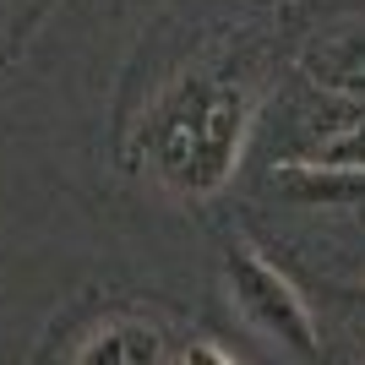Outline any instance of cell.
<instances>
[{"mask_svg": "<svg viewBox=\"0 0 365 365\" xmlns=\"http://www.w3.org/2000/svg\"><path fill=\"white\" fill-rule=\"evenodd\" d=\"M317 169H365V120L360 125H344L338 137H327L317 148V158H305Z\"/></svg>", "mask_w": 365, "mask_h": 365, "instance_id": "obj_5", "label": "cell"}, {"mask_svg": "<svg viewBox=\"0 0 365 365\" xmlns=\"http://www.w3.org/2000/svg\"><path fill=\"white\" fill-rule=\"evenodd\" d=\"M305 71L317 76V88L365 93V22H349V28L317 38L305 55Z\"/></svg>", "mask_w": 365, "mask_h": 365, "instance_id": "obj_4", "label": "cell"}, {"mask_svg": "<svg viewBox=\"0 0 365 365\" xmlns=\"http://www.w3.org/2000/svg\"><path fill=\"white\" fill-rule=\"evenodd\" d=\"M164 360H169L164 333H158L153 322H142V317L98 322L71 354V365H164Z\"/></svg>", "mask_w": 365, "mask_h": 365, "instance_id": "obj_3", "label": "cell"}, {"mask_svg": "<svg viewBox=\"0 0 365 365\" xmlns=\"http://www.w3.org/2000/svg\"><path fill=\"white\" fill-rule=\"evenodd\" d=\"M224 273H229V294H235V305H240V317L251 327H262L273 344H284L300 360H322L317 317H311V305L294 289L289 273H278L273 262L262 251H251V245H229Z\"/></svg>", "mask_w": 365, "mask_h": 365, "instance_id": "obj_2", "label": "cell"}, {"mask_svg": "<svg viewBox=\"0 0 365 365\" xmlns=\"http://www.w3.org/2000/svg\"><path fill=\"white\" fill-rule=\"evenodd\" d=\"M180 365H235L218 344H207V338H197V344H185V354H180Z\"/></svg>", "mask_w": 365, "mask_h": 365, "instance_id": "obj_6", "label": "cell"}, {"mask_svg": "<svg viewBox=\"0 0 365 365\" xmlns=\"http://www.w3.org/2000/svg\"><path fill=\"white\" fill-rule=\"evenodd\" d=\"M251 131V93L240 82H180L148 131L153 175L185 197H207L235 175Z\"/></svg>", "mask_w": 365, "mask_h": 365, "instance_id": "obj_1", "label": "cell"}]
</instances>
